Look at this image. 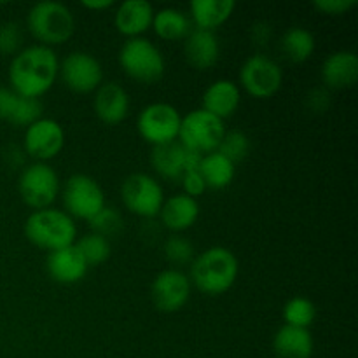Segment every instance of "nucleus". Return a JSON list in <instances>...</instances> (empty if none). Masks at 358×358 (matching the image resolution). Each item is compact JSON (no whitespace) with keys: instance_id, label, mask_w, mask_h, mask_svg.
<instances>
[{"instance_id":"nucleus-1","label":"nucleus","mask_w":358,"mask_h":358,"mask_svg":"<svg viewBox=\"0 0 358 358\" xmlns=\"http://www.w3.org/2000/svg\"><path fill=\"white\" fill-rule=\"evenodd\" d=\"M58 70V56L51 48L35 44L21 49L9 65L10 90L21 96L38 100L52 87Z\"/></svg>"},{"instance_id":"nucleus-2","label":"nucleus","mask_w":358,"mask_h":358,"mask_svg":"<svg viewBox=\"0 0 358 358\" xmlns=\"http://www.w3.org/2000/svg\"><path fill=\"white\" fill-rule=\"evenodd\" d=\"M240 271L238 259L229 248L210 247L191 262V282L206 296H220L234 285Z\"/></svg>"},{"instance_id":"nucleus-3","label":"nucleus","mask_w":358,"mask_h":358,"mask_svg":"<svg viewBox=\"0 0 358 358\" xmlns=\"http://www.w3.org/2000/svg\"><path fill=\"white\" fill-rule=\"evenodd\" d=\"M24 236L35 247L55 252L76 245L77 226L63 210H35L24 222Z\"/></svg>"},{"instance_id":"nucleus-4","label":"nucleus","mask_w":358,"mask_h":358,"mask_svg":"<svg viewBox=\"0 0 358 358\" xmlns=\"http://www.w3.org/2000/svg\"><path fill=\"white\" fill-rule=\"evenodd\" d=\"M27 23L30 34L45 48L65 44L76 31L72 10L65 3L52 0L35 3L28 13Z\"/></svg>"},{"instance_id":"nucleus-5","label":"nucleus","mask_w":358,"mask_h":358,"mask_svg":"<svg viewBox=\"0 0 358 358\" xmlns=\"http://www.w3.org/2000/svg\"><path fill=\"white\" fill-rule=\"evenodd\" d=\"M119 65L128 77L143 84H154L164 76L163 55L149 38H128L119 51Z\"/></svg>"},{"instance_id":"nucleus-6","label":"nucleus","mask_w":358,"mask_h":358,"mask_svg":"<svg viewBox=\"0 0 358 358\" xmlns=\"http://www.w3.org/2000/svg\"><path fill=\"white\" fill-rule=\"evenodd\" d=\"M224 135H226L224 121L203 108H196L182 117L178 140L184 147L205 156L219 149Z\"/></svg>"},{"instance_id":"nucleus-7","label":"nucleus","mask_w":358,"mask_h":358,"mask_svg":"<svg viewBox=\"0 0 358 358\" xmlns=\"http://www.w3.org/2000/svg\"><path fill=\"white\" fill-rule=\"evenodd\" d=\"M63 205L65 213L76 219L90 222L105 206V192L101 185L93 177L84 173H76L65 182L63 187Z\"/></svg>"},{"instance_id":"nucleus-8","label":"nucleus","mask_w":358,"mask_h":358,"mask_svg":"<svg viewBox=\"0 0 358 358\" xmlns=\"http://www.w3.org/2000/svg\"><path fill=\"white\" fill-rule=\"evenodd\" d=\"M17 191L24 205L34 210L51 208L59 194L58 173L48 163H34L24 168L17 180Z\"/></svg>"},{"instance_id":"nucleus-9","label":"nucleus","mask_w":358,"mask_h":358,"mask_svg":"<svg viewBox=\"0 0 358 358\" xmlns=\"http://www.w3.org/2000/svg\"><path fill=\"white\" fill-rule=\"evenodd\" d=\"M182 115L173 105L163 103H150L142 108L138 114V121H136V128H138L140 136L145 140L150 145H164V143H171L178 138V131H180Z\"/></svg>"},{"instance_id":"nucleus-10","label":"nucleus","mask_w":358,"mask_h":358,"mask_svg":"<svg viewBox=\"0 0 358 358\" xmlns=\"http://www.w3.org/2000/svg\"><path fill=\"white\" fill-rule=\"evenodd\" d=\"M121 198L126 208L143 219L159 215L164 192L159 182L147 173H133L122 182Z\"/></svg>"},{"instance_id":"nucleus-11","label":"nucleus","mask_w":358,"mask_h":358,"mask_svg":"<svg viewBox=\"0 0 358 358\" xmlns=\"http://www.w3.org/2000/svg\"><path fill=\"white\" fill-rule=\"evenodd\" d=\"M240 83L250 96L268 100L275 96L283 83L278 63L264 55H254L241 65Z\"/></svg>"},{"instance_id":"nucleus-12","label":"nucleus","mask_w":358,"mask_h":358,"mask_svg":"<svg viewBox=\"0 0 358 358\" xmlns=\"http://www.w3.org/2000/svg\"><path fill=\"white\" fill-rule=\"evenodd\" d=\"M58 76L70 91L87 94L103 84V69L93 55L86 51H73L59 63Z\"/></svg>"},{"instance_id":"nucleus-13","label":"nucleus","mask_w":358,"mask_h":358,"mask_svg":"<svg viewBox=\"0 0 358 358\" xmlns=\"http://www.w3.org/2000/svg\"><path fill=\"white\" fill-rule=\"evenodd\" d=\"M23 145L28 156L37 159V163H45L65 147V129L55 119L41 117L27 128Z\"/></svg>"},{"instance_id":"nucleus-14","label":"nucleus","mask_w":358,"mask_h":358,"mask_svg":"<svg viewBox=\"0 0 358 358\" xmlns=\"http://www.w3.org/2000/svg\"><path fill=\"white\" fill-rule=\"evenodd\" d=\"M191 297V280L180 269H164L154 278L150 299L163 313H175L187 304Z\"/></svg>"},{"instance_id":"nucleus-15","label":"nucleus","mask_w":358,"mask_h":358,"mask_svg":"<svg viewBox=\"0 0 358 358\" xmlns=\"http://www.w3.org/2000/svg\"><path fill=\"white\" fill-rule=\"evenodd\" d=\"M201 157V154L187 149L175 140L171 143L154 147L152 154H150V163L163 178L180 180L187 171L198 170Z\"/></svg>"},{"instance_id":"nucleus-16","label":"nucleus","mask_w":358,"mask_h":358,"mask_svg":"<svg viewBox=\"0 0 358 358\" xmlns=\"http://www.w3.org/2000/svg\"><path fill=\"white\" fill-rule=\"evenodd\" d=\"M94 112L105 124H119L128 117L129 96L117 83H103L94 91Z\"/></svg>"},{"instance_id":"nucleus-17","label":"nucleus","mask_w":358,"mask_h":358,"mask_svg":"<svg viewBox=\"0 0 358 358\" xmlns=\"http://www.w3.org/2000/svg\"><path fill=\"white\" fill-rule=\"evenodd\" d=\"M42 117V103L35 98L17 94L10 87H0V121L28 128Z\"/></svg>"},{"instance_id":"nucleus-18","label":"nucleus","mask_w":358,"mask_h":358,"mask_svg":"<svg viewBox=\"0 0 358 358\" xmlns=\"http://www.w3.org/2000/svg\"><path fill=\"white\" fill-rule=\"evenodd\" d=\"M45 268H48L49 276L63 285L80 282L90 269L76 245L49 252L48 259H45Z\"/></svg>"},{"instance_id":"nucleus-19","label":"nucleus","mask_w":358,"mask_h":358,"mask_svg":"<svg viewBox=\"0 0 358 358\" xmlns=\"http://www.w3.org/2000/svg\"><path fill=\"white\" fill-rule=\"evenodd\" d=\"M154 13L156 10L147 0H126L115 10V28L128 38L140 37L152 27Z\"/></svg>"},{"instance_id":"nucleus-20","label":"nucleus","mask_w":358,"mask_h":358,"mask_svg":"<svg viewBox=\"0 0 358 358\" xmlns=\"http://www.w3.org/2000/svg\"><path fill=\"white\" fill-rule=\"evenodd\" d=\"M184 41L185 62L192 69L208 70L219 62L220 45L213 31L194 28V30L189 31V35Z\"/></svg>"},{"instance_id":"nucleus-21","label":"nucleus","mask_w":358,"mask_h":358,"mask_svg":"<svg viewBox=\"0 0 358 358\" xmlns=\"http://www.w3.org/2000/svg\"><path fill=\"white\" fill-rule=\"evenodd\" d=\"M358 79V56L353 51H336L322 65V80L331 90L352 87Z\"/></svg>"},{"instance_id":"nucleus-22","label":"nucleus","mask_w":358,"mask_h":358,"mask_svg":"<svg viewBox=\"0 0 358 358\" xmlns=\"http://www.w3.org/2000/svg\"><path fill=\"white\" fill-rule=\"evenodd\" d=\"M241 101L240 87L229 79H219L210 84L203 93V110L215 115L220 121L234 115Z\"/></svg>"},{"instance_id":"nucleus-23","label":"nucleus","mask_w":358,"mask_h":358,"mask_svg":"<svg viewBox=\"0 0 358 358\" xmlns=\"http://www.w3.org/2000/svg\"><path fill=\"white\" fill-rule=\"evenodd\" d=\"M159 217L164 227H168L173 233H182V231L191 229L199 217L198 199L191 198V196L184 194V192L171 196V198L164 199Z\"/></svg>"},{"instance_id":"nucleus-24","label":"nucleus","mask_w":358,"mask_h":358,"mask_svg":"<svg viewBox=\"0 0 358 358\" xmlns=\"http://www.w3.org/2000/svg\"><path fill=\"white\" fill-rule=\"evenodd\" d=\"M315 341L310 329H297L283 325L273 339V352L276 358H311Z\"/></svg>"},{"instance_id":"nucleus-25","label":"nucleus","mask_w":358,"mask_h":358,"mask_svg":"<svg viewBox=\"0 0 358 358\" xmlns=\"http://www.w3.org/2000/svg\"><path fill=\"white\" fill-rule=\"evenodd\" d=\"M234 7L236 3L233 0H194L189 6V10L196 28L213 31L233 16Z\"/></svg>"},{"instance_id":"nucleus-26","label":"nucleus","mask_w":358,"mask_h":358,"mask_svg":"<svg viewBox=\"0 0 358 358\" xmlns=\"http://www.w3.org/2000/svg\"><path fill=\"white\" fill-rule=\"evenodd\" d=\"M152 28L163 41H182L191 31V20L187 14L175 7H164L154 13Z\"/></svg>"},{"instance_id":"nucleus-27","label":"nucleus","mask_w":358,"mask_h":358,"mask_svg":"<svg viewBox=\"0 0 358 358\" xmlns=\"http://www.w3.org/2000/svg\"><path fill=\"white\" fill-rule=\"evenodd\" d=\"M236 164L231 163L227 157H224L219 150L205 154L199 163V175L205 180L206 189H226L233 182L236 173Z\"/></svg>"},{"instance_id":"nucleus-28","label":"nucleus","mask_w":358,"mask_h":358,"mask_svg":"<svg viewBox=\"0 0 358 358\" xmlns=\"http://www.w3.org/2000/svg\"><path fill=\"white\" fill-rule=\"evenodd\" d=\"M317 42L313 34L303 27H294L285 31L282 38V49L287 58L294 63H304L313 56Z\"/></svg>"},{"instance_id":"nucleus-29","label":"nucleus","mask_w":358,"mask_h":358,"mask_svg":"<svg viewBox=\"0 0 358 358\" xmlns=\"http://www.w3.org/2000/svg\"><path fill=\"white\" fill-rule=\"evenodd\" d=\"M76 247L77 250L80 252L84 261H86L87 268H91V266H100L103 264V262H107L112 252L110 241L96 233L84 234L83 238H79Z\"/></svg>"},{"instance_id":"nucleus-30","label":"nucleus","mask_w":358,"mask_h":358,"mask_svg":"<svg viewBox=\"0 0 358 358\" xmlns=\"http://www.w3.org/2000/svg\"><path fill=\"white\" fill-rule=\"evenodd\" d=\"M317 318V306L306 297H292L283 306L285 325L297 329H310Z\"/></svg>"},{"instance_id":"nucleus-31","label":"nucleus","mask_w":358,"mask_h":358,"mask_svg":"<svg viewBox=\"0 0 358 358\" xmlns=\"http://www.w3.org/2000/svg\"><path fill=\"white\" fill-rule=\"evenodd\" d=\"M91 233H96L103 238H114L122 231V217L112 206H105L90 220Z\"/></svg>"},{"instance_id":"nucleus-32","label":"nucleus","mask_w":358,"mask_h":358,"mask_svg":"<svg viewBox=\"0 0 358 358\" xmlns=\"http://www.w3.org/2000/svg\"><path fill=\"white\" fill-rule=\"evenodd\" d=\"M217 150L224 157H227L231 163L236 164L243 161L248 156V152H250V140H248V136L243 131H226Z\"/></svg>"},{"instance_id":"nucleus-33","label":"nucleus","mask_w":358,"mask_h":358,"mask_svg":"<svg viewBox=\"0 0 358 358\" xmlns=\"http://www.w3.org/2000/svg\"><path fill=\"white\" fill-rule=\"evenodd\" d=\"M164 257L173 266H185L194 261V247L187 238L173 234L164 243Z\"/></svg>"},{"instance_id":"nucleus-34","label":"nucleus","mask_w":358,"mask_h":358,"mask_svg":"<svg viewBox=\"0 0 358 358\" xmlns=\"http://www.w3.org/2000/svg\"><path fill=\"white\" fill-rule=\"evenodd\" d=\"M23 31L20 24L13 21H6L0 24V55H17L21 51Z\"/></svg>"},{"instance_id":"nucleus-35","label":"nucleus","mask_w":358,"mask_h":358,"mask_svg":"<svg viewBox=\"0 0 358 358\" xmlns=\"http://www.w3.org/2000/svg\"><path fill=\"white\" fill-rule=\"evenodd\" d=\"M313 7L327 16H341L357 7V0H317Z\"/></svg>"},{"instance_id":"nucleus-36","label":"nucleus","mask_w":358,"mask_h":358,"mask_svg":"<svg viewBox=\"0 0 358 358\" xmlns=\"http://www.w3.org/2000/svg\"><path fill=\"white\" fill-rule=\"evenodd\" d=\"M180 182H182V187H184V194L191 196V198L194 199L205 194L206 184L205 180H203L201 175H199L198 170L187 171V173L180 178Z\"/></svg>"},{"instance_id":"nucleus-37","label":"nucleus","mask_w":358,"mask_h":358,"mask_svg":"<svg viewBox=\"0 0 358 358\" xmlns=\"http://www.w3.org/2000/svg\"><path fill=\"white\" fill-rule=\"evenodd\" d=\"M329 103V93L325 90H313L308 94V107L313 112H325L327 110Z\"/></svg>"},{"instance_id":"nucleus-38","label":"nucleus","mask_w":358,"mask_h":358,"mask_svg":"<svg viewBox=\"0 0 358 358\" xmlns=\"http://www.w3.org/2000/svg\"><path fill=\"white\" fill-rule=\"evenodd\" d=\"M269 35H271V30H269L268 24L261 23V24H255L254 28V41L257 42V44H266L269 38Z\"/></svg>"},{"instance_id":"nucleus-39","label":"nucleus","mask_w":358,"mask_h":358,"mask_svg":"<svg viewBox=\"0 0 358 358\" xmlns=\"http://www.w3.org/2000/svg\"><path fill=\"white\" fill-rule=\"evenodd\" d=\"M114 6V0H84L83 7L90 10H103Z\"/></svg>"}]
</instances>
